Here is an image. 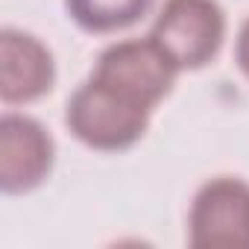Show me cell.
<instances>
[{
    "mask_svg": "<svg viewBox=\"0 0 249 249\" xmlns=\"http://www.w3.org/2000/svg\"><path fill=\"white\" fill-rule=\"evenodd\" d=\"M53 56L36 36L12 27L0 33V97L3 103H33L53 88Z\"/></svg>",
    "mask_w": 249,
    "mask_h": 249,
    "instance_id": "cell-6",
    "label": "cell"
},
{
    "mask_svg": "<svg viewBox=\"0 0 249 249\" xmlns=\"http://www.w3.org/2000/svg\"><path fill=\"white\" fill-rule=\"evenodd\" d=\"M234 56H237V65H240V71L249 76V21L240 27V36H237V50H234Z\"/></svg>",
    "mask_w": 249,
    "mask_h": 249,
    "instance_id": "cell-8",
    "label": "cell"
},
{
    "mask_svg": "<svg viewBox=\"0 0 249 249\" xmlns=\"http://www.w3.org/2000/svg\"><path fill=\"white\" fill-rule=\"evenodd\" d=\"M150 111L91 76L68 100L65 120L71 132L94 150H126L147 132Z\"/></svg>",
    "mask_w": 249,
    "mask_h": 249,
    "instance_id": "cell-1",
    "label": "cell"
},
{
    "mask_svg": "<svg viewBox=\"0 0 249 249\" xmlns=\"http://www.w3.org/2000/svg\"><path fill=\"white\" fill-rule=\"evenodd\" d=\"M176 73L179 68L164 56V50L153 38H135L106 47L97 59L94 79L144 108H153L159 100L167 97Z\"/></svg>",
    "mask_w": 249,
    "mask_h": 249,
    "instance_id": "cell-3",
    "label": "cell"
},
{
    "mask_svg": "<svg viewBox=\"0 0 249 249\" xmlns=\"http://www.w3.org/2000/svg\"><path fill=\"white\" fill-rule=\"evenodd\" d=\"M153 0H65L71 18L88 33H111L135 24Z\"/></svg>",
    "mask_w": 249,
    "mask_h": 249,
    "instance_id": "cell-7",
    "label": "cell"
},
{
    "mask_svg": "<svg viewBox=\"0 0 249 249\" xmlns=\"http://www.w3.org/2000/svg\"><path fill=\"white\" fill-rule=\"evenodd\" d=\"M223 36L226 18L217 0H167L150 33V38L179 71L211 62L223 44Z\"/></svg>",
    "mask_w": 249,
    "mask_h": 249,
    "instance_id": "cell-2",
    "label": "cell"
},
{
    "mask_svg": "<svg viewBox=\"0 0 249 249\" xmlns=\"http://www.w3.org/2000/svg\"><path fill=\"white\" fill-rule=\"evenodd\" d=\"M53 167V138L38 120L3 114L0 120V185L6 194H27Z\"/></svg>",
    "mask_w": 249,
    "mask_h": 249,
    "instance_id": "cell-5",
    "label": "cell"
},
{
    "mask_svg": "<svg viewBox=\"0 0 249 249\" xmlns=\"http://www.w3.org/2000/svg\"><path fill=\"white\" fill-rule=\"evenodd\" d=\"M191 246L249 249V185L231 176L211 179L191 205Z\"/></svg>",
    "mask_w": 249,
    "mask_h": 249,
    "instance_id": "cell-4",
    "label": "cell"
}]
</instances>
